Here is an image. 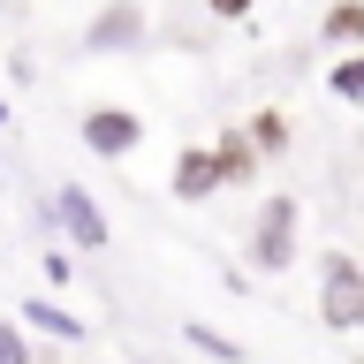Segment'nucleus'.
Segmentation results:
<instances>
[{"mask_svg": "<svg viewBox=\"0 0 364 364\" xmlns=\"http://www.w3.org/2000/svg\"><path fill=\"white\" fill-rule=\"evenodd\" d=\"M243 129H250V144L266 152V167H273V159H289V144H296V122H289L281 107H258V114L243 122Z\"/></svg>", "mask_w": 364, "mask_h": 364, "instance_id": "nucleus-10", "label": "nucleus"}, {"mask_svg": "<svg viewBox=\"0 0 364 364\" xmlns=\"http://www.w3.org/2000/svg\"><path fill=\"white\" fill-rule=\"evenodd\" d=\"M38 273L53 281V289H68V281H76V258H68V250H46V258H38Z\"/></svg>", "mask_w": 364, "mask_h": 364, "instance_id": "nucleus-14", "label": "nucleus"}, {"mask_svg": "<svg viewBox=\"0 0 364 364\" xmlns=\"http://www.w3.org/2000/svg\"><path fill=\"white\" fill-rule=\"evenodd\" d=\"M76 136H84V152H91V159H129L136 144H144V114H136V107H114V99H99V107H84Z\"/></svg>", "mask_w": 364, "mask_h": 364, "instance_id": "nucleus-5", "label": "nucleus"}, {"mask_svg": "<svg viewBox=\"0 0 364 364\" xmlns=\"http://www.w3.org/2000/svg\"><path fill=\"white\" fill-rule=\"evenodd\" d=\"M250 8H258V0H205V16H213V23H243Z\"/></svg>", "mask_w": 364, "mask_h": 364, "instance_id": "nucleus-15", "label": "nucleus"}, {"mask_svg": "<svg viewBox=\"0 0 364 364\" xmlns=\"http://www.w3.org/2000/svg\"><path fill=\"white\" fill-rule=\"evenodd\" d=\"M326 91H334L341 107H364V53H334L326 61Z\"/></svg>", "mask_w": 364, "mask_h": 364, "instance_id": "nucleus-12", "label": "nucleus"}, {"mask_svg": "<svg viewBox=\"0 0 364 364\" xmlns=\"http://www.w3.org/2000/svg\"><path fill=\"white\" fill-rule=\"evenodd\" d=\"M8 122H16V107H8V99H0V129H8Z\"/></svg>", "mask_w": 364, "mask_h": 364, "instance_id": "nucleus-16", "label": "nucleus"}, {"mask_svg": "<svg viewBox=\"0 0 364 364\" xmlns=\"http://www.w3.org/2000/svg\"><path fill=\"white\" fill-rule=\"evenodd\" d=\"M318 46H326V53H364V0H326Z\"/></svg>", "mask_w": 364, "mask_h": 364, "instance_id": "nucleus-9", "label": "nucleus"}, {"mask_svg": "<svg viewBox=\"0 0 364 364\" xmlns=\"http://www.w3.org/2000/svg\"><path fill=\"white\" fill-rule=\"evenodd\" d=\"M16 318L31 326V334H53V341H91V326L68 311V304H53V296H23V304H16Z\"/></svg>", "mask_w": 364, "mask_h": 364, "instance_id": "nucleus-8", "label": "nucleus"}, {"mask_svg": "<svg viewBox=\"0 0 364 364\" xmlns=\"http://www.w3.org/2000/svg\"><path fill=\"white\" fill-rule=\"evenodd\" d=\"M46 228H53V243L84 250V258L114 250V220H107V205L91 198V182H53L46 190Z\"/></svg>", "mask_w": 364, "mask_h": 364, "instance_id": "nucleus-2", "label": "nucleus"}, {"mask_svg": "<svg viewBox=\"0 0 364 364\" xmlns=\"http://www.w3.org/2000/svg\"><path fill=\"white\" fill-rule=\"evenodd\" d=\"M0 364H38V341L16 311H0Z\"/></svg>", "mask_w": 364, "mask_h": 364, "instance_id": "nucleus-13", "label": "nucleus"}, {"mask_svg": "<svg viewBox=\"0 0 364 364\" xmlns=\"http://www.w3.org/2000/svg\"><path fill=\"white\" fill-rule=\"evenodd\" d=\"M144 38H152V16H144V0H99L84 23V53L91 61H122V53H144Z\"/></svg>", "mask_w": 364, "mask_h": 364, "instance_id": "nucleus-4", "label": "nucleus"}, {"mask_svg": "<svg viewBox=\"0 0 364 364\" xmlns=\"http://www.w3.org/2000/svg\"><path fill=\"white\" fill-rule=\"evenodd\" d=\"M318 326L326 334H357L364 326V266L349 250H318Z\"/></svg>", "mask_w": 364, "mask_h": 364, "instance_id": "nucleus-3", "label": "nucleus"}, {"mask_svg": "<svg viewBox=\"0 0 364 364\" xmlns=\"http://www.w3.org/2000/svg\"><path fill=\"white\" fill-rule=\"evenodd\" d=\"M205 144L220 152V175H228V190H250V182L266 175V152L250 144V129H243V122H220V129L205 136Z\"/></svg>", "mask_w": 364, "mask_h": 364, "instance_id": "nucleus-7", "label": "nucleus"}, {"mask_svg": "<svg viewBox=\"0 0 364 364\" xmlns=\"http://www.w3.org/2000/svg\"><path fill=\"white\" fill-rule=\"evenodd\" d=\"M182 341L198 349V357H213V364H250V349L235 334H220V326H205V318H182Z\"/></svg>", "mask_w": 364, "mask_h": 364, "instance_id": "nucleus-11", "label": "nucleus"}, {"mask_svg": "<svg viewBox=\"0 0 364 364\" xmlns=\"http://www.w3.org/2000/svg\"><path fill=\"white\" fill-rule=\"evenodd\" d=\"M296 250H304V198L296 190H273L258 213H250V235H243V266L258 281H281L296 266Z\"/></svg>", "mask_w": 364, "mask_h": 364, "instance_id": "nucleus-1", "label": "nucleus"}, {"mask_svg": "<svg viewBox=\"0 0 364 364\" xmlns=\"http://www.w3.org/2000/svg\"><path fill=\"white\" fill-rule=\"evenodd\" d=\"M220 190H228L220 152H213V144H182L175 167H167V198H175V205H213Z\"/></svg>", "mask_w": 364, "mask_h": 364, "instance_id": "nucleus-6", "label": "nucleus"}]
</instances>
